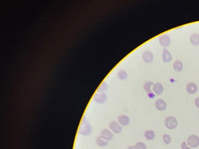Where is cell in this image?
Instances as JSON below:
<instances>
[{"instance_id": "6da1fadb", "label": "cell", "mask_w": 199, "mask_h": 149, "mask_svg": "<svg viewBox=\"0 0 199 149\" xmlns=\"http://www.w3.org/2000/svg\"><path fill=\"white\" fill-rule=\"evenodd\" d=\"M91 132L92 128L91 125L87 120V118L84 117L79 128V133L84 136H87L91 134Z\"/></svg>"}, {"instance_id": "7a4b0ae2", "label": "cell", "mask_w": 199, "mask_h": 149, "mask_svg": "<svg viewBox=\"0 0 199 149\" xmlns=\"http://www.w3.org/2000/svg\"><path fill=\"white\" fill-rule=\"evenodd\" d=\"M166 127L169 130H174L178 126L177 119L173 116H169L166 118L164 121Z\"/></svg>"}, {"instance_id": "3957f363", "label": "cell", "mask_w": 199, "mask_h": 149, "mask_svg": "<svg viewBox=\"0 0 199 149\" xmlns=\"http://www.w3.org/2000/svg\"><path fill=\"white\" fill-rule=\"evenodd\" d=\"M107 98V97L105 93L97 92L94 95L93 99V100L97 103L100 104H103L106 102Z\"/></svg>"}, {"instance_id": "277c9868", "label": "cell", "mask_w": 199, "mask_h": 149, "mask_svg": "<svg viewBox=\"0 0 199 149\" xmlns=\"http://www.w3.org/2000/svg\"><path fill=\"white\" fill-rule=\"evenodd\" d=\"M188 144L190 146V148H195L199 145V137L195 134L191 135L189 136L187 139Z\"/></svg>"}, {"instance_id": "5b68a950", "label": "cell", "mask_w": 199, "mask_h": 149, "mask_svg": "<svg viewBox=\"0 0 199 149\" xmlns=\"http://www.w3.org/2000/svg\"><path fill=\"white\" fill-rule=\"evenodd\" d=\"M109 129L114 133L119 134L122 132V127L121 125L116 121H113L109 124Z\"/></svg>"}, {"instance_id": "8992f818", "label": "cell", "mask_w": 199, "mask_h": 149, "mask_svg": "<svg viewBox=\"0 0 199 149\" xmlns=\"http://www.w3.org/2000/svg\"><path fill=\"white\" fill-rule=\"evenodd\" d=\"M100 136H101L103 139L106 140L107 142H109L113 138V134L109 130L104 129L101 132Z\"/></svg>"}, {"instance_id": "52a82bcc", "label": "cell", "mask_w": 199, "mask_h": 149, "mask_svg": "<svg viewBox=\"0 0 199 149\" xmlns=\"http://www.w3.org/2000/svg\"><path fill=\"white\" fill-rule=\"evenodd\" d=\"M159 42L164 47H167L170 44V39L167 35H162L159 38Z\"/></svg>"}, {"instance_id": "ba28073f", "label": "cell", "mask_w": 199, "mask_h": 149, "mask_svg": "<svg viewBox=\"0 0 199 149\" xmlns=\"http://www.w3.org/2000/svg\"><path fill=\"white\" fill-rule=\"evenodd\" d=\"M155 106L158 110L161 111L165 110L167 108L166 103L163 99H159L156 100V102L155 103Z\"/></svg>"}, {"instance_id": "9c48e42d", "label": "cell", "mask_w": 199, "mask_h": 149, "mask_svg": "<svg viewBox=\"0 0 199 149\" xmlns=\"http://www.w3.org/2000/svg\"><path fill=\"white\" fill-rule=\"evenodd\" d=\"M198 91V87L195 83L191 82L186 86V91L190 94H194Z\"/></svg>"}, {"instance_id": "30bf717a", "label": "cell", "mask_w": 199, "mask_h": 149, "mask_svg": "<svg viewBox=\"0 0 199 149\" xmlns=\"http://www.w3.org/2000/svg\"><path fill=\"white\" fill-rule=\"evenodd\" d=\"M142 59L146 63H150L154 60V55L150 51H145L142 54Z\"/></svg>"}, {"instance_id": "8fae6325", "label": "cell", "mask_w": 199, "mask_h": 149, "mask_svg": "<svg viewBox=\"0 0 199 149\" xmlns=\"http://www.w3.org/2000/svg\"><path fill=\"white\" fill-rule=\"evenodd\" d=\"M118 121L121 126H127L128 125L130 122L129 118L125 115H121L118 118Z\"/></svg>"}, {"instance_id": "7c38bea8", "label": "cell", "mask_w": 199, "mask_h": 149, "mask_svg": "<svg viewBox=\"0 0 199 149\" xmlns=\"http://www.w3.org/2000/svg\"><path fill=\"white\" fill-rule=\"evenodd\" d=\"M152 88L154 92L156 95H161L164 92V87L160 83H155Z\"/></svg>"}, {"instance_id": "4fadbf2b", "label": "cell", "mask_w": 199, "mask_h": 149, "mask_svg": "<svg viewBox=\"0 0 199 149\" xmlns=\"http://www.w3.org/2000/svg\"><path fill=\"white\" fill-rule=\"evenodd\" d=\"M172 59V55L167 49H164L162 53V60L164 63L170 62Z\"/></svg>"}, {"instance_id": "5bb4252c", "label": "cell", "mask_w": 199, "mask_h": 149, "mask_svg": "<svg viewBox=\"0 0 199 149\" xmlns=\"http://www.w3.org/2000/svg\"><path fill=\"white\" fill-rule=\"evenodd\" d=\"M191 45L195 46H198L199 45V35L198 34H194L190 36V38Z\"/></svg>"}, {"instance_id": "9a60e30c", "label": "cell", "mask_w": 199, "mask_h": 149, "mask_svg": "<svg viewBox=\"0 0 199 149\" xmlns=\"http://www.w3.org/2000/svg\"><path fill=\"white\" fill-rule=\"evenodd\" d=\"M96 143L97 145L101 147H104L108 145V142L103 139V138L101 136H98L96 139Z\"/></svg>"}, {"instance_id": "2e32d148", "label": "cell", "mask_w": 199, "mask_h": 149, "mask_svg": "<svg viewBox=\"0 0 199 149\" xmlns=\"http://www.w3.org/2000/svg\"><path fill=\"white\" fill-rule=\"evenodd\" d=\"M173 68L174 70L177 72H180L183 70V64L182 62L179 60H177L173 64Z\"/></svg>"}, {"instance_id": "e0dca14e", "label": "cell", "mask_w": 199, "mask_h": 149, "mask_svg": "<svg viewBox=\"0 0 199 149\" xmlns=\"http://www.w3.org/2000/svg\"><path fill=\"white\" fill-rule=\"evenodd\" d=\"M145 137L148 140H152L154 139L155 137L154 132L153 130H148L145 132Z\"/></svg>"}, {"instance_id": "ac0fdd59", "label": "cell", "mask_w": 199, "mask_h": 149, "mask_svg": "<svg viewBox=\"0 0 199 149\" xmlns=\"http://www.w3.org/2000/svg\"><path fill=\"white\" fill-rule=\"evenodd\" d=\"M154 83L151 81H148L147 82L145 83L144 85V89L145 91L148 93L149 92H152L151 91V88L152 86H154Z\"/></svg>"}, {"instance_id": "d6986e66", "label": "cell", "mask_w": 199, "mask_h": 149, "mask_svg": "<svg viewBox=\"0 0 199 149\" xmlns=\"http://www.w3.org/2000/svg\"><path fill=\"white\" fill-rule=\"evenodd\" d=\"M118 77L121 80H124L128 77V73L125 72L124 70H120L117 74Z\"/></svg>"}, {"instance_id": "ffe728a7", "label": "cell", "mask_w": 199, "mask_h": 149, "mask_svg": "<svg viewBox=\"0 0 199 149\" xmlns=\"http://www.w3.org/2000/svg\"><path fill=\"white\" fill-rule=\"evenodd\" d=\"M107 88H108L107 84L105 82H103L100 86L99 89L97 90V92H104L105 91H106Z\"/></svg>"}, {"instance_id": "44dd1931", "label": "cell", "mask_w": 199, "mask_h": 149, "mask_svg": "<svg viewBox=\"0 0 199 149\" xmlns=\"http://www.w3.org/2000/svg\"><path fill=\"white\" fill-rule=\"evenodd\" d=\"M134 146L135 149H147L146 145L144 143H142V142H138V143H136V144Z\"/></svg>"}, {"instance_id": "7402d4cb", "label": "cell", "mask_w": 199, "mask_h": 149, "mask_svg": "<svg viewBox=\"0 0 199 149\" xmlns=\"http://www.w3.org/2000/svg\"><path fill=\"white\" fill-rule=\"evenodd\" d=\"M163 140L164 143L166 145H168L171 142V138L170 136L167 134H164L163 136Z\"/></svg>"}, {"instance_id": "603a6c76", "label": "cell", "mask_w": 199, "mask_h": 149, "mask_svg": "<svg viewBox=\"0 0 199 149\" xmlns=\"http://www.w3.org/2000/svg\"><path fill=\"white\" fill-rule=\"evenodd\" d=\"M181 148L182 149H191V148L188 146L186 142H184L181 144Z\"/></svg>"}, {"instance_id": "cb8c5ba5", "label": "cell", "mask_w": 199, "mask_h": 149, "mask_svg": "<svg viewBox=\"0 0 199 149\" xmlns=\"http://www.w3.org/2000/svg\"><path fill=\"white\" fill-rule=\"evenodd\" d=\"M148 97L150 98H154L155 97V95L152 93V92H149L148 93Z\"/></svg>"}, {"instance_id": "d4e9b609", "label": "cell", "mask_w": 199, "mask_h": 149, "mask_svg": "<svg viewBox=\"0 0 199 149\" xmlns=\"http://www.w3.org/2000/svg\"><path fill=\"white\" fill-rule=\"evenodd\" d=\"M195 105L197 108H199V98H197L195 100Z\"/></svg>"}, {"instance_id": "484cf974", "label": "cell", "mask_w": 199, "mask_h": 149, "mask_svg": "<svg viewBox=\"0 0 199 149\" xmlns=\"http://www.w3.org/2000/svg\"><path fill=\"white\" fill-rule=\"evenodd\" d=\"M128 149H135V148H134V146H130V147H129Z\"/></svg>"}]
</instances>
